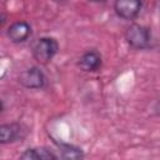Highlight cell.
Here are the masks:
<instances>
[{"label":"cell","mask_w":160,"mask_h":160,"mask_svg":"<svg viewBox=\"0 0 160 160\" xmlns=\"http://www.w3.org/2000/svg\"><path fill=\"white\" fill-rule=\"evenodd\" d=\"M59 158L61 159H70V160H76V159H82L84 152L81 149L68 145V144H61L59 145Z\"/></svg>","instance_id":"9c48e42d"},{"label":"cell","mask_w":160,"mask_h":160,"mask_svg":"<svg viewBox=\"0 0 160 160\" xmlns=\"http://www.w3.org/2000/svg\"><path fill=\"white\" fill-rule=\"evenodd\" d=\"M20 159H24V160H56V159H59V156L46 148H32V149L25 150L20 155Z\"/></svg>","instance_id":"ba28073f"},{"label":"cell","mask_w":160,"mask_h":160,"mask_svg":"<svg viewBox=\"0 0 160 160\" xmlns=\"http://www.w3.org/2000/svg\"><path fill=\"white\" fill-rule=\"evenodd\" d=\"M125 39L128 44L134 49H144L148 48L151 40L150 30L146 26L132 24L125 31Z\"/></svg>","instance_id":"7a4b0ae2"},{"label":"cell","mask_w":160,"mask_h":160,"mask_svg":"<svg viewBox=\"0 0 160 160\" xmlns=\"http://www.w3.org/2000/svg\"><path fill=\"white\" fill-rule=\"evenodd\" d=\"M79 66L86 72L96 71L101 66V55L95 50H89L79 59Z\"/></svg>","instance_id":"52a82bcc"},{"label":"cell","mask_w":160,"mask_h":160,"mask_svg":"<svg viewBox=\"0 0 160 160\" xmlns=\"http://www.w3.org/2000/svg\"><path fill=\"white\" fill-rule=\"evenodd\" d=\"M91 1H95V2H100V1H105V0H91Z\"/></svg>","instance_id":"30bf717a"},{"label":"cell","mask_w":160,"mask_h":160,"mask_svg":"<svg viewBox=\"0 0 160 160\" xmlns=\"http://www.w3.org/2000/svg\"><path fill=\"white\" fill-rule=\"evenodd\" d=\"M31 35V26L26 21H16L8 29V38L12 42H24Z\"/></svg>","instance_id":"8992f818"},{"label":"cell","mask_w":160,"mask_h":160,"mask_svg":"<svg viewBox=\"0 0 160 160\" xmlns=\"http://www.w3.org/2000/svg\"><path fill=\"white\" fill-rule=\"evenodd\" d=\"M28 135V128L19 122L4 124L0 126V142L10 144L22 140Z\"/></svg>","instance_id":"277c9868"},{"label":"cell","mask_w":160,"mask_h":160,"mask_svg":"<svg viewBox=\"0 0 160 160\" xmlns=\"http://www.w3.org/2000/svg\"><path fill=\"white\" fill-rule=\"evenodd\" d=\"M59 45L54 38H41L32 48V56L40 64H48L58 52Z\"/></svg>","instance_id":"6da1fadb"},{"label":"cell","mask_w":160,"mask_h":160,"mask_svg":"<svg viewBox=\"0 0 160 160\" xmlns=\"http://www.w3.org/2000/svg\"><path fill=\"white\" fill-rule=\"evenodd\" d=\"M19 82L28 89H41L45 86L46 78L38 66H31L20 72Z\"/></svg>","instance_id":"3957f363"},{"label":"cell","mask_w":160,"mask_h":160,"mask_svg":"<svg viewBox=\"0 0 160 160\" xmlns=\"http://www.w3.org/2000/svg\"><path fill=\"white\" fill-rule=\"evenodd\" d=\"M114 10L119 18L132 20L141 10V0H115Z\"/></svg>","instance_id":"5b68a950"}]
</instances>
